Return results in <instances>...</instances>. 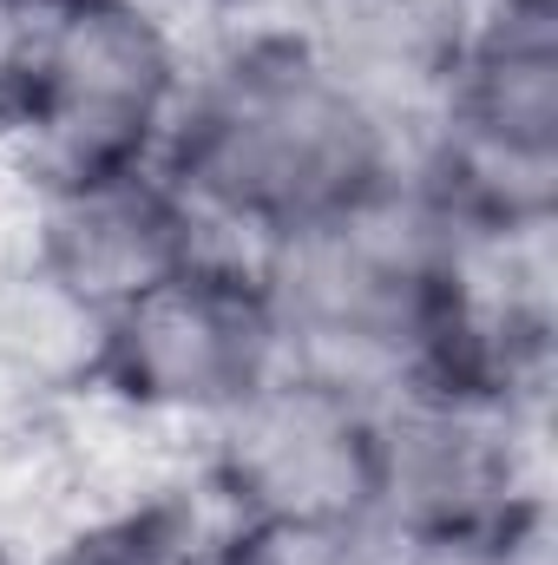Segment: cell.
<instances>
[{
	"instance_id": "7a4b0ae2",
	"label": "cell",
	"mask_w": 558,
	"mask_h": 565,
	"mask_svg": "<svg viewBox=\"0 0 558 565\" xmlns=\"http://www.w3.org/2000/svg\"><path fill=\"white\" fill-rule=\"evenodd\" d=\"M460 237L408 178L264 244L250 264L270 289L282 355L368 402L433 388L453 329Z\"/></svg>"
},
{
	"instance_id": "5b68a950",
	"label": "cell",
	"mask_w": 558,
	"mask_h": 565,
	"mask_svg": "<svg viewBox=\"0 0 558 565\" xmlns=\"http://www.w3.org/2000/svg\"><path fill=\"white\" fill-rule=\"evenodd\" d=\"M552 408L473 388H408L375 427V520L395 540H480L552 493Z\"/></svg>"
},
{
	"instance_id": "277c9868",
	"label": "cell",
	"mask_w": 558,
	"mask_h": 565,
	"mask_svg": "<svg viewBox=\"0 0 558 565\" xmlns=\"http://www.w3.org/2000/svg\"><path fill=\"white\" fill-rule=\"evenodd\" d=\"M282 362V329L257 264L217 244L106 316L93 388L178 434H204Z\"/></svg>"
},
{
	"instance_id": "8992f818",
	"label": "cell",
	"mask_w": 558,
	"mask_h": 565,
	"mask_svg": "<svg viewBox=\"0 0 558 565\" xmlns=\"http://www.w3.org/2000/svg\"><path fill=\"white\" fill-rule=\"evenodd\" d=\"M382 402L282 362L197 434V487L217 513H375Z\"/></svg>"
},
{
	"instance_id": "30bf717a",
	"label": "cell",
	"mask_w": 558,
	"mask_h": 565,
	"mask_svg": "<svg viewBox=\"0 0 558 565\" xmlns=\"http://www.w3.org/2000/svg\"><path fill=\"white\" fill-rule=\"evenodd\" d=\"M211 526L217 507L191 480L151 500L73 513L60 533H46L26 553V565H211Z\"/></svg>"
},
{
	"instance_id": "52a82bcc",
	"label": "cell",
	"mask_w": 558,
	"mask_h": 565,
	"mask_svg": "<svg viewBox=\"0 0 558 565\" xmlns=\"http://www.w3.org/2000/svg\"><path fill=\"white\" fill-rule=\"evenodd\" d=\"M204 250H217V237L158 158L40 191L33 264L106 316L151 282L178 277Z\"/></svg>"
},
{
	"instance_id": "4fadbf2b",
	"label": "cell",
	"mask_w": 558,
	"mask_h": 565,
	"mask_svg": "<svg viewBox=\"0 0 558 565\" xmlns=\"http://www.w3.org/2000/svg\"><path fill=\"white\" fill-rule=\"evenodd\" d=\"M486 7H558V0H486Z\"/></svg>"
},
{
	"instance_id": "3957f363",
	"label": "cell",
	"mask_w": 558,
	"mask_h": 565,
	"mask_svg": "<svg viewBox=\"0 0 558 565\" xmlns=\"http://www.w3.org/2000/svg\"><path fill=\"white\" fill-rule=\"evenodd\" d=\"M191 60L197 40L164 0H46L0 145L40 191L151 164Z\"/></svg>"
},
{
	"instance_id": "7c38bea8",
	"label": "cell",
	"mask_w": 558,
	"mask_h": 565,
	"mask_svg": "<svg viewBox=\"0 0 558 565\" xmlns=\"http://www.w3.org/2000/svg\"><path fill=\"white\" fill-rule=\"evenodd\" d=\"M0 565H26V553H20V546H13L7 533H0Z\"/></svg>"
},
{
	"instance_id": "9c48e42d",
	"label": "cell",
	"mask_w": 558,
	"mask_h": 565,
	"mask_svg": "<svg viewBox=\"0 0 558 565\" xmlns=\"http://www.w3.org/2000/svg\"><path fill=\"white\" fill-rule=\"evenodd\" d=\"M427 119L558 158V7H486Z\"/></svg>"
},
{
	"instance_id": "8fae6325",
	"label": "cell",
	"mask_w": 558,
	"mask_h": 565,
	"mask_svg": "<svg viewBox=\"0 0 558 565\" xmlns=\"http://www.w3.org/2000/svg\"><path fill=\"white\" fill-rule=\"evenodd\" d=\"M395 533L375 513H217L211 565H388Z\"/></svg>"
},
{
	"instance_id": "6da1fadb",
	"label": "cell",
	"mask_w": 558,
	"mask_h": 565,
	"mask_svg": "<svg viewBox=\"0 0 558 565\" xmlns=\"http://www.w3.org/2000/svg\"><path fill=\"white\" fill-rule=\"evenodd\" d=\"M415 126L335 73L289 13L204 33L158 164L217 244L257 257L401 178Z\"/></svg>"
},
{
	"instance_id": "ba28073f",
	"label": "cell",
	"mask_w": 558,
	"mask_h": 565,
	"mask_svg": "<svg viewBox=\"0 0 558 565\" xmlns=\"http://www.w3.org/2000/svg\"><path fill=\"white\" fill-rule=\"evenodd\" d=\"M302 40L401 126H420L460 66L486 0H282Z\"/></svg>"
}]
</instances>
